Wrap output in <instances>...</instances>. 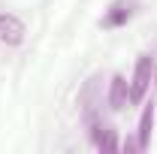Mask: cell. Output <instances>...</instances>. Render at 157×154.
<instances>
[{"mask_svg":"<svg viewBox=\"0 0 157 154\" xmlns=\"http://www.w3.org/2000/svg\"><path fill=\"white\" fill-rule=\"evenodd\" d=\"M148 85H151V55H142L136 60L133 79H130V103H142Z\"/></svg>","mask_w":157,"mask_h":154,"instance_id":"obj_2","label":"cell"},{"mask_svg":"<svg viewBox=\"0 0 157 154\" xmlns=\"http://www.w3.org/2000/svg\"><path fill=\"white\" fill-rule=\"evenodd\" d=\"M127 100H130V85H127V79L124 76H112L109 82V106L121 112L124 106H127Z\"/></svg>","mask_w":157,"mask_h":154,"instance_id":"obj_4","label":"cell"},{"mask_svg":"<svg viewBox=\"0 0 157 154\" xmlns=\"http://www.w3.org/2000/svg\"><path fill=\"white\" fill-rule=\"evenodd\" d=\"M91 139H94V145H97L100 151H118V136L112 127H103L100 121L91 124Z\"/></svg>","mask_w":157,"mask_h":154,"instance_id":"obj_5","label":"cell"},{"mask_svg":"<svg viewBox=\"0 0 157 154\" xmlns=\"http://www.w3.org/2000/svg\"><path fill=\"white\" fill-rule=\"evenodd\" d=\"M0 42L3 45H21L24 42V21L12 12H0Z\"/></svg>","mask_w":157,"mask_h":154,"instance_id":"obj_3","label":"cell"},{"mask_svg":"<svg viewBox=\"0 0 157 154\" xmlns=\"http://www.w3.org/2000/svg\"><path fill=\"white\" fill-rule=\"evenodd\" d=\"M136 9H139V3L136 0H112V6L106 9V15H103V27L106 30H115V27H124L127 21L136 15Z\"/></svg>","mask_w":157,"mask_h":154,"instance_id":"obj_1","label":"cell"},{"mask_svg":"<svg viewBox=\"0 0 157 154\" xmlns=\"http://www.w3.org/2000/svg\"><path fill=\"white\" fill-rule=\"evenodd\" d=\"M151 127H154V106L148 103V106L142 109V115H139V130H136V145H139V151H145V148H148V142H151Z\"/></svg>","mask_w":157,"mask_h":154,"instance_id":"obj_6","label":"cell"}]
</instances>
